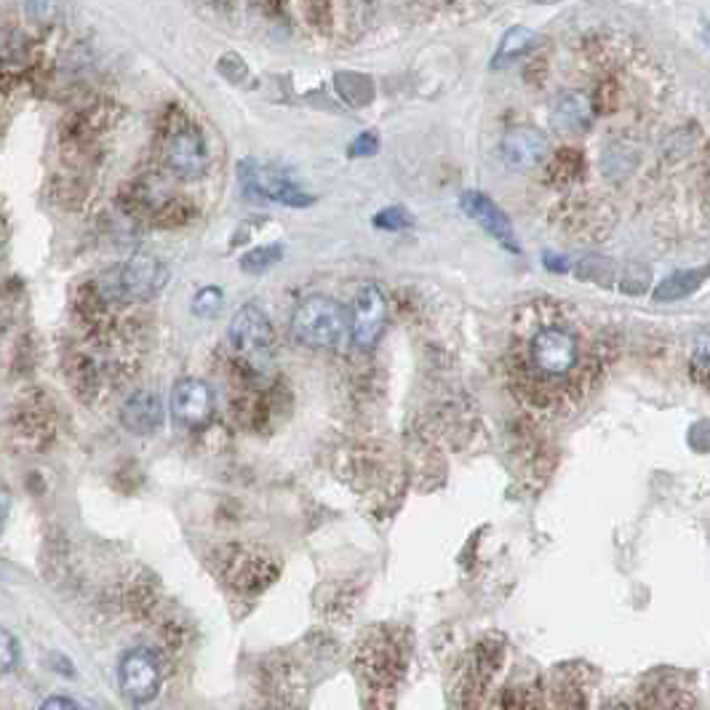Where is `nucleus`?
Masks as SVG:
<instances>
[{
    "label": "nucleus",
    "instance_id": "f257e3e1",
    "mask_svg": "<svg viewBox=\"0 0 710 710\" xmlns=\"http://www.w3.org/2000/svg\"><path fill=\"white\" fill-rule=\"evenodd\" d=\"M500 363L519 407L559 422L596 393L607 371V350L599 329L588 327L569 304L534 300L510 316Z\"/></svg>",
    "mask_w": 710,
    "mask_h": 710
},
{
    "label": "nucleus",
    "instance_id": "f03ea898",
    "mask_svg": "<svg viewBox=\"0 0 710 710\" xmlns=\"http://www.w3.org/2000/svg\"><path fill=\"white\" fill-rule=\"evenodd\" d=\"M348 329L350 318L342 304L323 294L308 297L291 318V331H294L297 342L313 350L337 348Z\"/></svg>",
    "mask_w": 710,
    "mask_h": 710
},
{
    "label": "nucleus",
    "instance_id": "7ed1b4c3",
    "mask_svg": "<svg viewBox=\"0 0 710 710\" xmlns=\"http://www.w3.org/2000/svg\"><path fill=\"white\" fill-rule=\"evenodd\" d=\"M169 281V270L166 264L152 254H137L129 262L121 264L116 273V294L129 302H144L161 294V289Z\"/></svg>",
    "mask_w": 710,
    "mask_h": 710
},
{
    "label": "nucleus",
    "instance_id": "20e7f679",
    "mask_svg": "<svg viewBox=\"0 0 710 710\" xmlns=\"http://www.w3.org/2000/svg\"><path fill=\"white\" fill-rule=\"evenodd\" d=\"M228 340L238 356L260 361V358H268L270 350H273V323H270V318L260 308L247 304V308H241L232 316Z\"/></svg>",
    "mask_w": 710,
    "mask_h": 710
},
{
    "label": "nucleus",
    "instance_id": "39448f33",
    "mask_svg": "<svg viewBox=\"0 0 710 710\" xmlns=\"http://www.w3.org/2000/svg\"><path fill=\"white\" fill-rule=\"evenodd\" d=\"M118 683L134 706L150 702L161 689V666H158L156 654L148 649H134V652L126 654L121 668H118Z\"/></svg>",
    "mask_w": 710,
    "mask_h": 710
},
{
    "label": "nucleus",
    "instance_id": "423d86ee",
    "mask_svg": "<svg viewBox=\"0 0 710 710\" xmlns=\"http://www.w3.org/2000/svg\"><path fill=\"white\" fill-rule=\"evenodd\" d=\"M241 184L251 198H264V201H276L283 206H310L313 198L304 196L294 182L268 166L247 161L241 163Z\"/></svg>",
    "mask_w": 710,
    "mask_h": 710
},
{
    "label": "nucleus",
    "instance_id": "0eeeda50",
    "mask_svg": "<svg viewBox=\"0 0 710 710\" xmlns=\"http://www.w3.org/2000/svg\"><path fill=\"white\" fill-rule=\"evenodd\" d=\"M166 163L179 179H201L209 171V150L196 126H179L166 144Z\"/></svg>",
    "mask_w": 710,
    "mask_h": 710
},
{
    "label": "nucleus",
    "instance_id": "6e6552de",
    "mask_svg": "<svg viewBox=\"0 0 710 710\" xmlns=\"http://www.w3.org/2000/svg\"><path fill=\"white\" fill-rule=\"evenodd\" d=\"M384 321H388V302L377 287H363L356 294L353 310H350V337L361 350L374 348L382 337Z\"/></svg>",
    "mask_w": 710,
    "mask_h": 710
},
{
    "label": "nucleus",
    "instance_id": "1a4fd4ad",
    "mask_svg": "<svg viewBox=\"0 0 710 710\" xmlns=\"http://www.w3.org/2000/svg\"><path fill=\"white\" fill-rule=\"evenodd\" d=\"M171 414L184 428H203L214 414L211 388L198 377H184L171 390Z\"/></svg>",
    "mask_w": 710,
    "mask_h": 710
},
{
    "label": "nucleus",
    "instance_id": "9d476101",
    "mask_svg": "<svg viewBox=\"0 0 710 710\" xmlns=\"http://www.w3.org/2000/svg\"><path fill=\"white\" fill-rule=\"evenodd\" d=\"M500 150H502V161H506L510 169L527 171V169H534L537 163H542V158L548 156V137L542 134V131L521 126V129L508 131L506 139H502Z\"/></svg>",
    "mask_w": 710,
    "mask_h": 710
},
{
    "label": "nucleus",
    "instance_id": "9b49d317",
    "mask_svg": "<svg viewBox=\"0 0 710 710\" xmlns=\"http://www.w3.org/2000/svg\"><path fill=\"white\" fill-rule=\"evenodd\" d=\"M462 209L468 211V217H473L476 222L481 224L483 230L489 232V236L497 238V243H502L508 251H521L519 249V241H516V232H513V224H510V219L502 214L497 206L489 201L483 192H464L462 196Z\"/></svg>",
    "mask_w": 710,
    "mask_h": 710
},
{
    "label": "nucleus",
    "instance_id": "f8f14e48",
    "mask_svg": "<svg viewBox=\"0 0 710 710\" xmlns=\"http://www.w3.org/2000/svg\"><path fill=\"white\" fill-rule=\"evenodd\" d=\"M163 401L150 390H139L121 409L123 428L134 436H152L163 424Z\"/></svg>",
    "mask_w": 710,
    "mask_h": 710
},
{
    "label": "nucleus",
    "instance_id": "ddd939ff",
    "mask_svg": "<svg viewBox=\"0 0 710 710\" xmlns=\"http://www.w3.org/2000/svg\"><path fill=\"white\" fill-rule=\"evenodd\" d=\"M590 121H593V104L580 91L561 94L550 110V123L559 131H586Z\"/></svg>",
    "mask_w": 710,
    "mask_h": 710
},
{
    "label": "nucleus",
    "instance_id": "4468645a",
    "mask_svg": "<svg viewBox=\"0 0 710 710\" xmlns=\"http://www.w3.org/2000/svg\"><path fill=\"white\" fill-rule=\"evenodd\" d=\"M537 46V32L529 30V28H510L506 32V38H502L500 49H497V54L492 59L494 68H506L508 62H513V59H519L527 54V51H532Z\"/></svg>",
    "mask_w": 710,
    "mask_h": 710
},
{
    "label": "nucleus",
    "instance_id": "2eb2a0df",
    "mask_svg": "<svg viewBox=\"0 0 710 710\" xmlns=\"http://www.w3.org/2000/svg\"><path fill=\"white\" fill-rule=\"evenodd\" d=\"M281 254H283V249L276 247V243L273 247H260V249L249 251V254L241 260L243 273H264V270L273 268V264L281 260Z\"/></svg>",
    "mask_w": 710,
    "mask_h": 710
},
{
    "label": "nucleus",
    "instance_id": "dca6fc26",
    "mask_svg": "<svg viewBox=\"0 0 710 710\" xmlns=\"http://www.w3.org/2000/svg\"><path fill=\"white\" fill-rule=\"evenodd\" d=\"M222 304H224L222 291H219L217 287H206L198 291L196 300H192V313L201 318H211L222 310Z\"/></svg>",
    "mask_w": 710,
    "mask_h": 710
},
{
    "label": "nucleus",
    "instance_id": "f3484780",
    "mask_svg": "<svg viewBox=\"0 0 710 710\" xmlns=\"http://www.w3.org/2000/svg\"><path fill=\"white\" fill-rule=\"evenodd\" d=\"M19 662V641L14 639L11 630L0 626V676L11 673Z\"/></svg>",
    "mask_w": 710,
    "mask_h": 710
},
{
    "label": "nucleus",
    "instance_id": "a211bd4d",
    "mask_svg": "<svg viewBox=\"0 0 710 710\" xmlns=\"http://www.w3.org/2000/svg\"><path fill=\"white\" fill-rule=\"evenodd\" d=\"M692 369H694L697 382L710 384V337H702V340L697 342L694 356H692Z\"/></svg>",
    "mask_w": 710,
    "mask_h": 710
},
{
    "label": "nucleus",
    "instance_id": "6ab92c4d",
    "mask_svg": "<svg viewBox=\"0 0 710 710\" xmlns=\"http://www.w3.org/2000/svg\"><path fill=\"white\" fill-rule=\"evenodd\" d=\"M374 224L382 230H403L409 228L411 219L403 209H398V206H393V209H384L380 211V214L374 217Z\"/></svg>",
    "mask_w": 710,
    "mask_h": 710
},
{
    "label": "nucleus",
    "instance_id": "aec40b11",
    "mask_svg": "<svg viewBox=\"0 0 710 710\" xmlns=\"http://www.w3.org/2000/svg\"><path fill=\"white\" fill-rule=\"evenodd\" d=\"M377 148H380V142H377V137L374 134H361L356 139L353 144H350V156H374L377 152Z\"/></svg>",
    "mask_w": 710,
    "mask_h": 710
},
{
    "label": "nucleus",
    "instance_id": "412c9836",
    "mask_svg": "<svg viewBox=\"0 0 710 710\" xmlns=\"http://www.w3.org/2000/svg\"><path fill=\"white\" fill-rule=\"evenodd\" d=\"M43 708H46V710H54V708H70V710H76V708H81V706H78L76 700H70V697H51V700L43 702Z\"/></svg>",
    "mask_w": 710,
    "mask_h": 710
},
{
    "label": "nucleus",
    "instance_id": "4be33fe9",
    "mask_svg": "<svg viewBox=\"0 0 710 710\" xmlns=\"http://www.w3.org/2000/svg\"><path fill=\"white\" fill-rule=\"evenodd\" d=\"M9 510H11V494L0 487V532H3L6 519H9Z\"/></svg>",
    "mask_w": 710,
    "mask_h": 710
}]
</instances>
